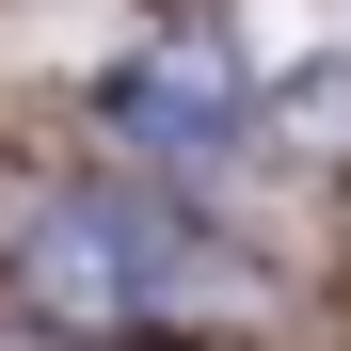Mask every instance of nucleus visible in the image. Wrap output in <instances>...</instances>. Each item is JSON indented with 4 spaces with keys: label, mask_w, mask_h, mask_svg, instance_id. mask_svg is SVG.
Listing matches in <instances>:
<instances>
[{
    "label": "nucleus",
    "mask_w": 351,
    "mask_h": 351,
    "mask_svg": "<svg viewBox=\"0 0 351 351\" xmlns=\"http://www.w3.org/2000/svg\"><path fill=\"white\" fill-rule=\"evenodd\" d=\"M192 304H240V256L192 240L176 208H48L32 223V319H80V335H128V319H192Z\"/></svg>",
    "instance_id": "nucleus-1"
},
{
    "label": "nucleus",
    "mask_w": 351,
    "mask_h": 351,
    "mask_svg": "<svg viewBox=\"0 0 351 351\" xmlns=\"http://www.w3.org/2000/svg\"><path fill=\"white\" fill-rule=\"evenodd\" d=\"M112 112H128L144 144H223L240 80H223V64H128V80H112Z\"/></svg>",
    "instance_id": "nucleus-2"
}]
</instances>
